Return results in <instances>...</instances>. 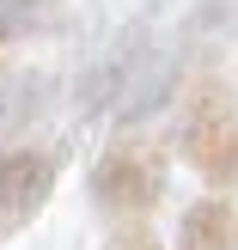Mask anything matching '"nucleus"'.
<instances>
[{
	"label": "nucleus",
	"instance_id": "f257e3e1",
	"mask_svg": "<svg viewBox=\"0 0 238 250\" xmlns=\"http://www.w3.org/2000/svg\"><path fill=\"white\" fill-rule=\"evenodd\" d=\"M86 189H92V208H98L104 220H116V226L147 220V214L159 208V195H165V146H159L153 134L122 128L116 141L98 153Z\"/></svg>",
	"mask_w": 238,
	"mask_h": 250
},
{
	"label": "nucleus",
	"instance_id": "f03ea898",
	"mask_svg": "<svg viewBox=\"0 0 238 250\" xmlns=\"http://www.w3.org/2000/svg\"><path fill=\"white\" fill-rule=\"evenodd\" d=\"M177 153L202 171L214 189H226V171L238 153V92L220 73H195L177 104Z\"/></svg>",
	"mask_w": 238,
	"mask_h": 250
},
{
	"label": "nucleus",
	"instance_id": "7ed1b4c3",
	"mask_svg": "<svg viewBox=\"0 0 238 250\" xmlns=\"http://www.w3.org/2000/svg\"><path fill=\"white\" fill-rule=\"evenodd\" d=\"M55 177H61V153L55 146H37V141L0 146V244H6L12 232H24L49 208Z\"/></svg>",
	"mask_w": 238,
	"mask_h": 250
},
{
	"label": "nucleus",
	"instance_id": "20e7f679",
	"mask_svg": "<svg viewBox=\"0 0 238 250\" xmlns=\"http://www.w3.org/2000/svg\"><path fill=\"white\" fill-rule=\"evenodd\" d=\"M177 250H238V208L220 195L190 202L177 220Z\"/></svg>",
	"mask_w": 238,
	"mask_h": 250
},
{
	"label": "nucleus",
	"instance_id": "39448f33",
	"mask_svg": "<svg viewBox=\"0 0 238 250\" xmlns=\"http://www.w3.org/2000/svg\"><path fill=\"white\" fill-rule=\"evenodd\" d=\"M61 6L67 0H0V24L24 43V37H43L49 24H61Z\"/></svg>",
	"mask_w": 238,
	"mask_h": 250
},
{
	"label": "nucleus",
	"instance_id": "423d86ee",
	"mask_svg": "<svg viewBox=\"0 0 238 250\" xmlns=\"http://www.w3.org/2000/svg\"><path fill=\"white\" fill-rule=\"evenodd\" d=\"M37 92H43L37 80H19L12 92H0V141L6 146H12V128H24V116L37 110Z\"/></svg>",
	"mask_w": 238,
	"mask_h": 250
},
{
	"label": "nucleus",
	"instance_id": "0eeeda50",
	"mask_svg": "<svg viewBox=\"0 0 238 250\" xmlns=\"http://www.w3.org/2000/svg\"><path fill=\"white\" fill-rule=\"evenodd\" d=\"M104 250H165V244H159L153 232H147V220H141V226H116L104 238Z\"/></svg>",
	"mask_w": 238,
	"mask_h": 250
},
{
	"label": "nucleus",
	"instance_id": "6e6552de",
	"mask_svg": "<svg viewBox=\"0 0 238 250\" xmlns=\"http://www.w3.org/2000/svg\"><path fill=\"white\" fill-rule=\"evenodd\" d=\"M12 49H19V37H12L6 24H0V73H6V61H12Z\"/></svg>",
	"mask_w": 238,
	"mask_h": 250
},
{
	"label": "nucleus",
	"instance_id": "1a4fd4ad",
	"mask_svg": "<svg viewBox=\"0 0 238 250\" xmlns=\"http://www.w3.org/2000/svg\"><path fill=\"white\" fill-rule=\"evenodd\" d=\"M226 189H238V153H232V171H226Z\"/></svg>",
	"mask_w": 238,
	"mask_h": 250
}]
</instances>
